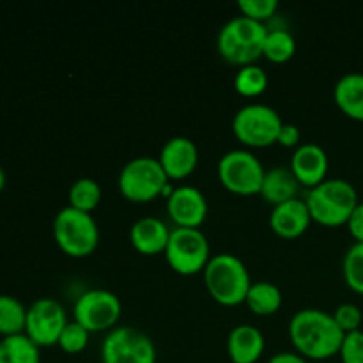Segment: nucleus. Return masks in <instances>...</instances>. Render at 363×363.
Wrapping results in <instances>:
<instances>
[{
    "instance_id": "3",
    "label": "nucleus",
    "mask_w": 363,
    "mask_h": 363,
    "mask_svg": "<svg viewBox=\"0 0 363 363\" xmlns=\"http://www.w3.org/2000/svg\"><path fill=\"white\" fill-rule=\"evenodd\" d=\"M268 27L252 18L238 14L230 18L218 32V52L227 62L238 66L255 64L264 52Z\"/></svg>"
},
{
    "instance_id": "14",
    "label": "nucleus",
    "mask_w": 363,
    "mask_h": 363,
    "mask_svg": "<svg viewBox=\"0 0 363 363\" xmlns=\"http://www.w3.org/2000/svg\"><path fill=\"white\" fill-rule=\"evenodd\" d=\"M328 165L330 162L325 147L315 142H305L294 149L289 167L300 184L314 188L326 179Z\"/></svg>"
},
{
    "instance_id": "8",
    "label": "nucleus",
    "mask_w": 363,
    "mask_h": 363,
    "mask_svg": "<svg viewBox=\"0 0 363 363\" xmlns=\"http://www.w3.org/2000/svg\"><path fill=\"white\" fill-rule=\"evenodd\" d=\"M167 262L179 275H195L204 272L211 259V247L201 229L176 227L170 230L169 243L165 248Z\"/></svg>"
},
{
    "instance_id": "34",
    "label": "nucleus",
    "mask_w": 363,
    "mask_h": 363,
    "mask_svg": "<svg viewBox=\"0 0 363 363\" xmlns=\"http://www.w3.org/2000/svg\"><path fill=\"white\" fill-rule=\"evenodd\" d=\"M268 363H308L307 358L300 353H293V351H282L269 358Z\"/></svg>"
},
{
    "instance_id": "15",
    "label": "nucleus",
    "mask_w": 363,
    "mask_h": 363,
    "mask_svg": "<svg viewBox=\"0 0 363 363\" xmlns=\"http://www.w3.org/2000/svg\"><path fill=\"white\" fill-rule=\"evenodd\" d=\"M158 160L169 179H184L197 169V144L188 137H172L163 144Z\"/></svg>"
},
{
    "instance_id": "29",
    "label": "nucleus",
    "mask_w": 363,
    "mask_h": 363,
    "mask_svg": "<svg viewBox=\"0 0 363 363\" xmlns=\"http://www.w3.org/2000/svg\"><path fill=\"white\" fill-rule=\"evenodd\" d=\"M238 7L243 16L264 23V20H269L279 9V2L277 0H238Z\"/></svg>"
},
{
    "instance_id": "4",
    "label": "nucleus",
    "mask_w": 363,
    "mask_h": 363,
    "mask_svg": "<svg viewBox=\"0 0 363 363\" xmlns=\"http://www.w3.org/2000/svg\"><path fill=\"white\" fill-rule=\"evenodd\" d=\"M312 220L326 227L347 223L351 213L358 206V191L350 181L333 177L311 188L305 197Z\"/></svg>"
},
{
    "instance_id": "27",
    "label": "nucleus",
    "mask_w": 363,
    "mask_h": 363,
    "mask_svg": "<svg viewBox=\"0 0 363 363\" xmlns=\"http://www.w3.org/2000/svg\"><path fill=\"white\" fill-rule=\"evenodd\" d=\"M342 269L347 286L363 294V243H354L346 252Z\"/></svg>"
},
{
    "instance_id": "35",
    "label": "nucleus",
    "mask_w": 363,
    "mask_h": 363,
    "mask_svg": "<svg viewBox=\"0 0 363 363\" xmlns=\"http://www.w3.org/2000/svg\"><path fill=\"white\" fill-rule=\"evenodd\" d=\"M4 186H6V172H4V169L0 167V191L4 190Z\"/></svg>"
},
{
    "instance_id": "19",
    "label": "nucleus",
    "mask_w": 363,
    "mask_h": 363,
    "mask_svg": "<svg viewBox=\"0 0 363 363\" xmlns=\"http://www.w3.org/2000/svg\"><path fill=\"white\" fill-rule=\"evenodd\" d=\"M298 188H300V181L293 174L291 167H272L266 170L264 181L259 194L262 195L266 202L273 206H279L282 202L291 201L298 195Z\"/></svg>"
},
{
    "instance_id": "30",
    "label": "nucleus",
    "mask_w": 363,
    "mask_h": 363,
    "mask_svg": "<svg viewBox=\"0 0 363 363\" xmlns=\"http://www.w3.org/2000/svg\"><path fill=\"white\" fill-rule=\"evenodd\" d=\"M333 318H335L337 325L342 328L344 333H351L360 330V325L363 321L360 307L354 303H340L339 307L335 308V312H333Z\"/></svg>"
},
{
    "instance_id": "21",
    "label": "nucleus",
    "mask_w": 363,
    "mask_h": 363,
    "mask_svg": "<svg viewBox=\"0 0 363 363\" xmlns=\"http://www.w3.org/2000/svg\"><path fill=\"white\" fill-rule=\"evenodd\" d=\"M282 291H280V287L277 284L268 282V280H259V282H252L245 303L255 314L269 315L279 311L280 305H282Z\"/></svg>"
},
{
    "instance_id": "7",
    "label": "nucleus",
    "mask_w": 363,
    "mask_h": 363,
    "mask_svg": "<svg viewBox=\"0 0 363 363\" xmlns=\"http://www.w3.org/2000/svg\"><path fill=\"white\" fill-rule=\"evenodd\" d=\"M284 121L273 106L266 103H248L233 117V131L248 147H266L275 144Z\"/></svg>"
},
{
    "instance_id": "23",
    "label": "nucleus",
    "mask_w": 363,
    "mask_h": 363,
    "mask_svg": "<svg viewBox=\"0 0 363 363\" xmlns=\"http://www.w3.org/2000/svg\"><path fill=\"white\" fill-rule=\"evenodd\" d=\"M27 307L11 294H0V335L11 337L25 333Z\"/></svg>"
},
{
    "instance_id": "1",
    "label": "nucleus",
    "mask_w": 363,
    "mask_h": 363,
    "mask_svg": "<svg viewBox=\"0 0 363 363\" xmlns=\"http://www.w3.org/2000/svg\"><path fill=\"white\" fill-rule=\"evenodd\" d=\"M289 337L293 346L307 360H326L339 354L346 333L335 318L321 308H301L291 318Z\"/></svg>"
},
{
    "instance_id": "2",
    "label": "nucleus",
    "mask_w": 363,
    "mask_h": 363,
    "mask_svg": "<svg viewBox=\"0 0 363 363\" xmlns=\"http://www.w3.org/2000/svg\"><path fill=\"white\" fill-rule=\"evenodd\" d=\"M204 284L213 300L234 307L247 300L252 280L247 266L238 255L222 252L209 259L204 268Z\"/></svg>"
},
{
    "instance_id": "11",
    "label": "nucleus",
    "mask_w": 363,
    "mask_h": 363,
    "mask_svg": "<svg viewBox=\"0 0 363 363\" xmlns=\"http://www.w3.org/2000/svg\"><path fill=\"white\" fill-rule=\"evenodd\" d=\"M123 311L119 296L108 289H89L77 298L74 321L89 332H103L117 325Z\"/></svg>"
},
{
    "instance_id": "33",
    "label": "nucleus",
    "mask_w": 363,
    "mask_h": 363,
    "mask_svg": "<svg viewBox=\"0 0 363 363\" xmlns=\"http://www.w3.org/2000/svg\"><path fill=\"white\" fill-rule=\"evenodd\" d=\"M346 225L350 229L351 236L357 240V243H363V202H358Z\"/></svg>"
},
{
    "instance_id": "9",
    "label": "nucleus",
    "mask_w": 363,
    "mask_h": 363,
    "mask_svg": "<svg viewBox=\"0 0 363 363\" xmlns=\"http://www.w3.org/2000/svg\"><path fill=\"white\" fill-rule=\"evenodd\" d=\"M266 169L261 160L247 149L227 151L218 162L220 183L233 194H259Z\"/></svg>"
},
{
    "instance_id": "12",
    "label": "nucleus",
    "mask_w": 363,
    "mask_h": 363,
    "mask_svg": "<svg viewBox=\"0 0 363 363\" xmlns=\"http://www.w3.org/2000/svg\"><path fill=\"white\" fill-rule=\"evenodd\" d=\"M67 323L66 311L55 298H39L27 308L25 335L39 347L55 346Z\"/></svg>"
},
{
    "instance_id": "17",
    "label": "nucleus",
    "mask_w": 363,
    "mask_h": 363,
    "mask_svg": "<svg viewBox=\"0 0 363 363\" xmlns=\"http://www.w3.org/2000/svg\"><path fill=\"white\" fill-rule=\"evenodd\" d=\"M266 340L252 325H236L227 337V353L233 363H255L264 353Z\"/></svg>"
},
{
    "instance_id": "32",
    "label": "nucleus",
    "mask_w": 363,
    "mask_h": 363,
    "mask_svg": "<svg viewBox=\"0 0 363 363\" xmlns=\"http://www.w3.org/2000/svg\"><path fill=\"white\" fill-rule=\"evenodd\" d=\"M300 138H301V133H300V128H298L296 124L284 123L282 128H280V133H279V138H277V142L286 145V147H298V145H300Z\"/></svg>"
},
{
    "instance_id": "5",
    "label": "nucleus",
    "mask_w": 363,
    "mask_h": 363,
    "mask_svg": "<svg viewBox=\"0 0 363 363\" xmlns=\"http://www.w3.org/2000/svg\"><path fill=\"white\" fill-rule=\"evenodd\" d=\"M53 238L64 254L85 257L92 254L99 243L98 222L92 213L66 206L53 220Z\"/></svg>"
},
{
    "instance_id": "22",
    "label": "nucleus",
    "mask_w": 363,
    "mask_h": 363,
    "mask_svg": "<svg viewBox=\"0 0 363 363\" xmlns=\"http://www.w3.org/2000/svg\"><path fill=\"white\" fill-rule=\"evenodd\" d=\"M39 350L25 333L4 337L0 340V363H41Z\"/></svg>"
},
{
    "instance_id": "26",
    "label": "nucleus",
    "mask_w": 363,
    "mask_h": 363,
    "mask_svg": "<svg viewBox=\"0 0 363 363\" xmlns=\"http://www.w3.org/2000/svg\"><path fill=\"white\" fill-rule=\"evenodd\" d=\"M268 73L257 64H248V66L240 67V71L234 77V89L241 96L247 98H255L262 94L268 89Z\"/></svg>"
},
{
    "instance_id": "6",
    "label": "nucleus",
    "mask_w": 363,
    "mask_h": 363,
    "mask_svg": "<svg viewBox=\"0 0 363 363\" xmlns=\"http://www.w3.org/2000/svg\"><path fill=\"white\" fill-rule=\"evenodd\" d=\"M119 190L128 201L149 202L163 195L169 184L165 170L158 158L152 156H135L119 172Z\"/></svg>"
},
{
    "instance_id": "31",
    "label": "nucleus",
    "mask_w": 363,
    "mask_h": 363,
    "mask_svg": "<svg viewBox=\"0 0 363 363\" xmlns=\"http://www.w3.org/2000/svg\"><path fill=\"white\" fill-rule=\"evenodd\" d=\"M340 360L342 363H363V332L357 330V332L346 333L340 346Z\"/></svg>"
},
{
    "instance_id": "16",
    "label": "nucleus",
    "mask_w": 363,
    "mask_h": 363,
    "mask_svg": "<svg viewBox=\"0 0 363 363\" xmlns=\"http://www.w3.org/2000/svg\"><path fill=\"white\" fill-rule=\"evenodd\" d=\"M312 216L305 199H291L279 206H273L269 225L279 236L298 238L311 227Z\"/></svg>"
},
{
    "instance_id": "28",
    "label": "nucleus",
    "mask_w": 363,
    "mask_h": 363,
    "mask_svg": "<svg viewBox=\"0 0 363 363\" xmlns=\"http://www.w3.org/2000/svg\"><path fill=\"white\" fill-rule=\"evenodd\" d=\"M89 330H85L80 323L69 321L64 326L62 333L59 337V346L60 350L66 351L69 354H77L84 351L89 344Z\"/></svg>"
},
{
    "instance_id": "20",
    "label": "nucleus",
    "mask_w": 363,
    "mask_h": 363,
    "mask_svg": "<svg viewBox=\"0 0 363 363\" xmlns=\"http://www.w3.org/2000/svg\"><path fill=\"white\" fill-rule=\"evenodd\" d=\"M333 98L347 117L363 121V73L351 71L342 74L333 89Z\"/></svg>"
},
{
    "instance_id": "24",
    "label": "nucleus",
    "mask_w": 363,
    "mask_h": 363,
    "mask_svg": "<svg viewBox=\"0 0 363 363\" xmlns=\"http://www.w3.org/2000/svg\"><path fill=\"white\" fill-rule=\"evenodd\" d=\"M296 52V38L293 32L287 28H272L268 30L264 41V52L262 55L268 57V60L277 64L287 62Z\"/></svg>"
},
{
    "instance_id": "18",
    "label": "nucleus",
    "mask_w": 363,
    "mask_h": 363,
    "mask_svg": "<svg viewBox=\"0 0 363 363\" xmlns=\"http://www.w3.org/2000/svg\"><path fill=\"white\" fill-rule=\"evenodd\" d=\"M169 238L170 229L163 220L156 218V216H142L130 229L131 245L140 254L145 255H155L160 254V252H165Z\"/></svg>"
},
{
    "instance_id": "10",
    "label": "nucleus",
    "mask_w": 363,
    "mask_h": 363,
    "mask_svg": "<svg viewBox=\"0 0 363 363\" xmlns=\"http://www.w3.org/2000/svg\"><path fill=\"white\" fill-rule=\"evenodd\" d=\"M103 363H156L151 337L135 326H116L101 344Z\"/></svg>"
},
{
    "instance_id": "13",
    "label": "nucleus",
    "mask_w": 363,
    "mask_h": 363,
    "mask_svg": "<svg viewBox=\"0 0 363 363\" xmlns=\"http://www.w3.org/2000/svg\"><path fill=\"white\" fill-rule=\"evenodd\" d=\"M167 211L177 227L199 229L208 215V201L199 188L181 184L167 197Z\"/></svg>"
},
{
    "instance_id": "25",
    "label": "nucleus",
    "mask_w": 363,
    "mask_h": 363,
    "mask_svg": "<svg viewBox=\"0 0 363 363\" xmlns=\"http://www.w3.org/2000/svg\"><path fill=\"white\" fill-rule=\"evenodd\" d=\"M101 202V186L92 177H80L69 188V206L91 213Z\"/></svg>"
}]
</instances>
